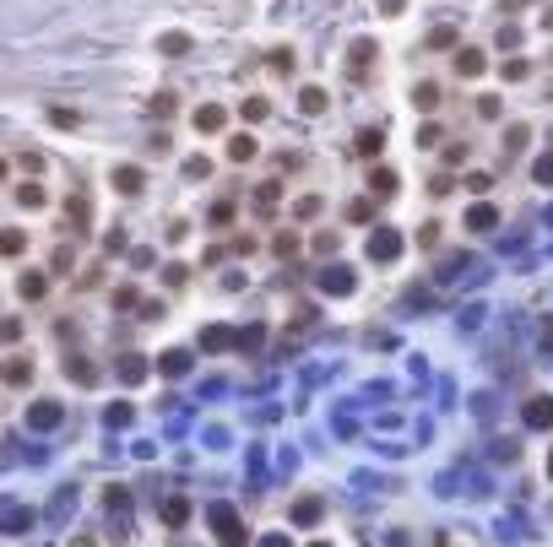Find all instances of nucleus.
<instances>
[{
    "label": "nucleus",
    "instance_id": "obj_14",
    "mask_svg": "<svg viewBox=\"0 0 553 547\" xmlns=\"http://www.w3.org/2000/svg\"><path fill=\"white\" fill-rule=\"evenodd\" d=\"M456 71L461 76H483V55L477 49H456Z\"/></svg>",
    "mask_w": 553,
    "mask_h": 547
},
{
    "label": "nucleus",
    "instance_id": "obj_24",
    "mask_svg": "<svg viewBox=\"0 0 553 547\" xmlns=\"http://www.w3.org/2000/svg\"><path fill=\"white\" fill-rule=\"evenodd\" d=\"M184 515H190V504H184V499H168V509H163V520H168V526H179Z\"/></svg>",
    "mask_w": 553,
    "mask_h": 547
},
{
    "label": "nucleus",
    "instance_id": "obj_34",
    "mask_svg": "<svg viewBox=\"0 0 553 547\" xmlns=\"http://www.w3.org/2000/svg\"><path fill=\"white\" fill-rule=\"evenodd\" d=\"M114 304H120V309H136L142 298H136V287H114Z\"/></svg>",
    "mask_w": 553,
    "mask_h": 547
},
{
    "label": "nucleus",
    "instance_id": "obj_44",
    "mask_svg": "<svg viewBox=\"0 0 553 547\" xmlns=\"http://www.w3.org/2000/svg\"><path fill=\"white\" fill-rule=\"evenodd\" d=\"M542 342H548V347H553V320H548V325H542Z\"/></svg>",
    "mask_w": 553,
    "mask_h": 547
},
{
    "label": "nucleus",
    "instance_id": "obj_11",
    "mask_svg": "<svg viewBox=\"0 0 553 547\" xmlns=\"http://www.w3.org/2000/svg\"><path fill=\"white\" fill-rule=\"evenodd\" d=\"M223 125H228L223 109H212V103H206V109H196V130H201V136H206V130H223Z\"/></svg>",
    "mask_w": 553,
    "mask_h": 547
},
{
    "label": "nucleus",
    "instance_id": "obj_46",
    "mask_svg": "<svg viewBox=\"0 0 553 547\" xmlns=\"http://www.w3.org/2000/svg\"><path fill=\"white\" fill-rule=\"evenodd\" d=\"M548 477H553V455H548Z\"/></svg>",
    "mask_w": 553,
    "mask_h": 547
},
{
    "label": "nucleus",
    "instance_id": "obj_1",
    "mask_svg": "<svg viewBox=\"0 0 553 547\" xmlns=\"http://www.w3.org/2000/svg\"><path fill=\"white\" fill-rule=\"evenodd\" d=\"M396 255H402L396 228H374V233H369V261H396Z\"/></svg>",
    "mask_w": 553,
    "mask_h": 547
},
{
    "label": "nucleus",
    "instance_id": "obj_17",
    "mask_svg": "<svg viewBox=\"0 0 553 547\" xmlns=\"http://www.w3.org/2000/svg\"><path fill=\"white\" fill-rule=\"evenodd\" d=\"M266 109H271L266 98H245V103H239V120H245V125H255V120H266Z\"/></svg>",
    "mask_w": 553,
    "mask_h": 547
},
{
    "label": "nucleus",
    "instance_id": "obj_31",
    "mask_svg": "<svg viewBox=\"0 0 553 547\" xmlns=\"http://www.w3.org/2000/svg\"><path fill=\"white\" fill-rule=\"evenodd\" d=\"M271 71H282V76H287V71H293V49H271Z\"/></svg>",
    "mask_w": 553,
    "mask_h": 547
},
{
    "label": "nucleus",
    "instance_id": "obj_33",
    "mask_svg": "<svg viewBox=\"0 0 553 547\" xmlns=\"http://www.w3.org/2000/svg\"><path fill=\"white\" fill-rule=\"evenodd\" d=\"M429 43H434V49H451V43H456V27H434Z\"/></svg>",
    "mask_w": 553,
    "mask_h": 547
},
{
    "label": "nucleus",
    "instance_id": "obj_9",
    "mask_svg": "<svg viewBox=\"0 0 553 547\" xmlns=\"http://www.w3.org/2000/svg\"><path fill=\"white\" fill-rule=\"evenodd\" d=\"M369 195H380V201L396 195V174H390V168H374V174H369Z\"/></svg>",
    "mask_w": 553,
    "mask_h": 547
},
{
    "label": "nucleus",
    "instance_id": "obj_29",
    "mask_svg": "<svg viewBox=\"0 0 553 547\" xmlns=\"http://www.w3.org/2000/svg\"><path fill=\"white\" fill-rule=\"evenodd\" d=\"M206 217H212V223H217V228H223V223H233V201H217V206H212V212H206Z\"/></svg>",
    "mask_w": 553,
    "mask_h": 547
},
{
    "label": "nucleus",
    "instance_id": "obj_47",
    "mask_svg": "<svg viewBox=\"0 0 553 547\" xmlns=\"http://www.w3.org/2000/svg\"><path fill=\"white\" fill-rule=\"evenodd\" d=\"M0 179H6V162H0Z\"/></svg>",
    "mask_w": 553,
    "mask_h": 547
},
{
    "label": "nucleus",
    "instance_id": "obj_49",
    "mask_svg": "<svg viewBox=\"0 0 553 547\" xmlns=\"http://www.w3.org/2000/svg\"><path fill=\"white\" fill-rule=\"evenodd\" d=\"M315 547H326V542H315Z\"/></svg>",
    "mask_w": 553,
    "mask_h": 547
},
{
    "label": "nucleus",
    "instance_id": "obj_15",
    "mask_svg": "<svg viewBox=\"0 0 553 547\" xmlns=\"http://www.w3.org/2000/svg\"><path fill=\"white\" fill-rule=\"evenodd\" d=\"M17 293H22V298H43V293H49V282H43V271H27V277L17 282Z\"/></svg>",
    "mask_w": 553,
    "mask_h": 547
},
{
    "label": "nucleus",
    "instance_id": "obj_3",
    "mask_svg": "<svg viewBox=\"0 0 553 547\" xmlns=\"http://www.w3.org/2000/svg\"><path fill=\"white\" fill-rule=\"evenodd\" d=\"M212 520H217V526H223V542L228 547H245L250 536H245V526H239V520H233V509H223V504H212Z\"/></svg>",
    "mask_w": 553,
    "mask_h": 547
},
{
    "label": "nucleus",
    "instance_id": "obj_45",
    "mask_svg": "<svg viewBox=\"0 0 553 547\" xmlns=\"http://www.w3.org/2000/svg\"><path fill=\"white\" fill-rule=\"evenodd\" d=\"M261 547H287V542H282V536H266V542H261Z\"/></svg>",
    "mask_w": 553,
    "mask_h": 547
},
{
    "label": "nucleus",
    "instance_id": "obj_40",
    "mask_svg": "<svg viewBox=\"0 0 553 547\" xmlns=\"http://www.w3.org/2000/svg\"><path fill=\"white\" fill-rule=\"evenodd\" d=\"M22 336V320H0V342H17Z\"/></svg>",
    "mask_w": 553,
    "mask_h": 547
},
{
    "label": "nucleus",
    "instance_id": "obj_16",
    "mask_svg": "<svg viewBox=\"0 0 553 547\" xmlns=\"http://www.w3.org/2000/svg\"><path fill=\"white\" fill-rule=\"evenodd\" d=\"M293 520H299V526H315V520H320V499H299V504H293Z\"/></svg>",
    "mask_w": 553,
    "mask_h": 547
},
{
    "label": "nucleus",
    "instance_id": "obj_12",
    "mask_svg": "<svg viewBox=\"0 0 553 547\" xmlns=\"http://www.w3.org/2000/svg\"><path fill=\"white\" fill-rule=\"evenodd\" d=\"M255 152H261V141H255V136H233V141H228V158H233V162H250Z\"/></svg>",
    "mask_w": 553,
    "mask_h": 547
},
{
    "label": "nucleus",
    "instance_id": "obj_7",
    "mask_svg": "<svg viewBox=\"0 0 553 547\" xmlns=\"http://www.w3.org/2000/svg\"><path fill=\"white\" fill-rule=\"evenodd\" d=\"M27 423H33V428H55V423H60V406H55V401H33V406H27Z\"/></svg>",
    "mask_w": 553,
    "mask_h": 547
},
{
    "label": "nucleus",
    "instance_id": "obj_5",
    "mask_svg": "<svg viewBox=\"0 0 553 547\" xmlns=\"http://www.w3.org/2000/svg\"><path fill=\"white\" fill-rule=\"evenodd\" d=\"M526 428H553V396H532L526 401Z\"/></svg>",
    "mask_w": 553,
    "mask_h": 547
},
{
    "label": "nucleus",
    "instance_id": "obj_20",
    "mask_svg": "<svg viewBox=\"0 0 553 547\" xmlns=\"http://www.w3.org/2000/svg\"><path fill=\"white\" fill-rule=\"evenodd\" d=\"M49 125H60V130H76V125H82V114H76V109H49Z\"/></svg>",
    "mask_w": 553,
    "mask_h": 547
},
{
    "label": "nucleus",
    "instance_id": "obj_48",
    "mask_svg": "<svg viewBox=\"0 0 553 547\" xmlns=\"http://www.w3.org/2000/svg\"><path fill=\"white\" fill-rule=\"evenodd\" d=\"M510 6H526V0H510Z\"/></svg>",
    "mask_w": 553,
    "mask_h": 547
},
{
    "label": "nucleus",
    "instance_id": "obj_23",
    "mask_svg": "<svg viewBox=\"0 0 553 547\" xmlns=\"http://www.w3.org/2000/svg\"><path fill=\"white\" fill-rule=\"evenodd\" d=\"M17 201H22V206H33V212H39V206H43V190H39V184H22V190H17Z\"/></svg>",
    "mask_w": 553,
    "mask_h": 547
},
{
    "label": "nucleus",
    "instance_id": "obj_13",
    "mask_svg": "<svg viewBox=\"0 0 553 547\" xmlns=\"http://www.w3.org/2000/svg\"><path fill=\"white\" fill-rule=\"evenodd\" d=\"M22 249H27V233H17V228H6V233H0V255H6V261H17Z\"/></svg>",
    "mask_w": 553,
    "mask_h": 547
},
{
    "label": "nucleus",
    "instance_id": "obj_28",
    "mask_svg": "<svg viewBox=\"0 0 553 547\" xmlns=\"http://www.w3.org/2000/svg\"><path fill=\"white\" fill-rule=\"evenodd\" d=\"M206 174H212V162H206V158H190V162H184V179H206Z\"/></svg>",
    "mask_w": 553,
    "mask_h": 547
},
{
    "label": "nucleus",
    "instance_id": "obj_30",
    "mask_svg": "<svg viewBox=\"0 0 553 547\" xmlns=\"http://www.w3.org/2000/svg\"><path fill=\"white\" fill-rule=\"evenodd\" d=\"M120 374H125V380H130V385H136V380H142L146 368H142V358H120Z\"/></svg>",
    "mask_w": 553,
    "mask_h": 547
},
{
    "label": "nucleus",
    "instance_id": "obj_39",
    "mask_svg": "<svg viewBox=\"0 0 553 547\" xmlns=\"http://www.w3.org/2000/svg\"><path fill=\"white\" fill-rule=\"evenodd\" d=\"M71 261H76V249L65 244V249H55V271H71Z\"/></svg>",
    "mask_w": 553,
    "mask_h": 547
},
{
    "label": "nucleus",
    "instance_id": "obj_6",
    "mask_svg": "<svg viewBox=\"0 0 553 547\" xmlns=\"http://www.w3.org/2000/svg\"><path fill=\"white\" fill-rule=\"evenodd\" d=\"M158 368H163L168 380H179V374H190V352H184V347H168L163 358H158Z\"/></svg>",
    "mask_w": 553,
    "mask_h": 547
},
{
    "label": "nucleus",
    "instance_id": "obj_36",
    "mask_svg": "<svg viewBox=\"0 0 553 547\" xmlns=\"http://www.w3.org/2000/svg\"><path fill=\"white\" fill-rule=\"evenodd\" d=\"M277 195H282V184H277V179L261 184V206H277Z\"/></svg>",
    "mask_w": 553,
    "mask_h": 547
},
{
    "label": "nucleus",
    "instance_id": "obj_37",
    "mask_svg": "<svg viewBox=\"0 0 553 547\" xmlns=\"http://www.w3.org/2000/svg\"><path fill=\"white\" fill-rule=\"evenodd\" d=\"M163 49H168V55H184V49H190V39H184V33H168Z\"/></svg>",
    "mask_w": 553,
    "mask_h": 547
},
{
    "label": "nucleus",
    "instance_id": "obj_42",
    "mask_svg": "<svg viewBox=\"0 0 553 547\" xmlns=\"http://www.w3.org/2000/svg\"><path fill=\"white\" fill-rule=\"evenodd\" d=\"M477 114H483V120H499V98H477Z\"/></svg>",
    "mask_w": 553,
    "mask_h": 547
},
{
    "label": "nucleus",
    "instance_id": "obj_22",
    "mask_svg": "<svg viewBox=\"0 0 553 547\" xmlns=\"http://www.w3.org/2000/svg\"><path fill=\"white\" fill-rule=\"evenodd\" d=\"M380 146H385V136H380V130H364V136H358V152H364V158H374Z\"/></svg>",
    "mask_w": 553,
    "mask_h": 547
},
{
    "label": "nucleus",
    "instance_id": "obj_10",
    "mask_svg": "<svg viewBox=\"0 0 553 547\" xmlns=\"http://www.w3.org/2000/svg\"><path fill=\"white\" fill-rule=\"evenodd\" d=\"M412 103H418L423 114H434V109H439V87H434V81H418V87H412Z\"/></svg>",
    "mask_w": 553,
    "mask_h": 547
},
{
    "label": "nucleus",
    "instance_id": "obj_8",
    "mask_svg": "<svg viewBox=\"0 0 553 547\" xmlns=\"http://www.w3.org/2000/svg\"><path fill=\"white\" fill-rule=\"evenodd\" d=\"M467 228H472V233H489V228H499V212H493L489 201L472 206V212H467Z\"/></svg>",
    "mask_w": 553,
    "mask_h": 547
},
{
    "label": "nucleus",
    "instance_id": "obj_26",
    "mask_svg": "<svg viewBox=\"0 0 553 547\" xmlns=\"http://www.w3.org/2000/svg\"><path fill=\"white\" fill-rule=\"evenodd\" d=\"M418 244H423V249H439V223H423V228H418Z\"/></svg>",
    "mask_w": 553,
    "mask_h": 547
},
{
    "label": "nucleus",
    "instance_id": "obj_35",
    "mask_svg": "<svg viewBox=\"0 0 553 547\" xmlns=\"http://www.w3.org/2000/svg\"><path fill=\"white\" fill-rule=\"evenodd\" d=\"M277 255H282V261H287V255H299V233H282V239H277Z\"/></svg>",
    "mask_w": 553,
    "mask_h": 547
},
{
    "label": "nucleus",
    "instance_id": "obj_41",
    "mask_svg": "<svg viewBox=\"0 0 553 547\" xmlns=\"http://www.w3.org/2000/svg\"><path fill=\"white\" fill-rule=\"evenodd\" d=\"M27 374H33L27 363H11V368H6V380H11V385H27Z\"/></svg>",
    "mask_w": 553,
    "mask_h": 547
},
{
    "label": "nucleus",
    "instance_id": "obj_27",
    "mask_svg": "<svg viewBox=\"0 0 553 547\" xmlns=\"http://www.w3.org/2000/svg\"><path fill=\"white\" fill-rule=\"evenodd\" d=\"M532 179H537V184H553V152H548V158H537Z\"/></svg>",
    "mask_w": 553,
    "mask_h": 547
},
{
    "label": "nucleus",
    "instance_id": "obj_32",
    "mask_svg": "<svg viewBox=\"0 0 553 547\" xmlns=\"http://www.w3.org/2000/svg\"><path fill=\"white\" fill-rule=\"evenodd\" d=\"M146 109H152V114H163V120H168V114H174V92H158V98L146 103Z\"/></svg>",
    "mask_w": 553,
    "mask_h": 547
},
{
    "label": "nucleus",
    "instance_id": "obj_19",
    "mask_svg": "<svg viewBox=\"0 0 553 547\" xmlns=\"http://www.w3.org/2000/svg\"><path fill=\"white\" fill-rule=\"evenodd\" d=\"M228 342H233V331H223V325H212V331H201V347H212V352H223Z\"/></svg>",
    "mask_w": 553,
    "mask_h": 547
},
{
    "label": "nucleus",
    "instance_id": "obj_4",
    "mask_svg": "<svg viewBox=\"0 0 553 547\" xmlns=\"http://www.w3.org/2000/svg\"><path fill=\"white\" fill-rule=\"evenodd\" d=\"M142 184H146V174L136 168V162H125V168H114V190H120V195H142Z\"/></svg>",
    "mask_w": 553,
    "mask_h": 547
},
{
    "label": "nucleus",
    "instance_id": "obj_43",
    "mask_svg": "<svg viewBox=\"0 0 553 547\" xmlns=\"http://www.w3.org/2000/svg\"><path fill=\"white\" fill-rule=\"evenodd\" d=\"M293 212H299V217H315V212H320V195H304V201L293 206Z\"/></svg>",
    "mask_w": 553,
    "mask_h": 547
},
{
    "label": "nucleus",
    "instance_id": "obj_25",
    "mask_svg": "<svg viewBox=\"0 0 553 547\" xmlns=\"http://www.w3.org/2000/svg\"><path fill=\"white\" fill-rule=\"evenodd\" d=\"M374 60V39H358L353 43V65H369Z\"/></svg>",
    "mask_w": 553,
    "mask_h": 547
},
{
    "label": "nucleus",
    "instance_id": "obj_38",
    "mask_svg": "<svg viewBox=\"0 0 553 547\" xmlns=\"http://www.w3.org/2000/svg\"><path fill=\"white\" fill-rule=\"evenodd\" d=\"M499 71H505V81H521V76H526V60H505Z\"/></svg>",
    "mask_w": 553,
    "mask_h": 547
},
{
    "label": "nucleus",
    "instance_id": "obj_21",
    "mask_svg": "<svg viewBox=\"0 0 553 547\" xmlns=\"http://www.w3.org/2000/svg\"><path fill=\"white\" fill-rule=\"evenodd\" d=\"M65 374H71L76 385H93V380H98V374H93V368H87L82 358H71V363H65Z\"/></svg>",
    "mask_w": 553,
    "mask_h": 547
},
{
    "label": "nucleus",
    "instance_id": "obj_18",
    "mask_svg": "<svg viewBox=\"0 0 553 547\" xmlns=\"http://www.w3.org/2000/svg\"><path fill=\"white\" fill-rule=\"evenodd\" d=\"M299 109H304V114H320V109H326V92H320V87H304V92H299Z\"/></svg>",
    "mask_w": 553,
    "mask_h": 547
},
{
    "label": "nucleus",
    "instance_id": "obj_2",
    "mask_svg": "<svg viewBox=\"0 0 553 547\" xmlns=\"http://www.w3.org/2000/svg\"><path fill=\"white\" fill-rule=\"evenodd\" d=\"M353 265H326V271H320V293H336V298H348L353 293Z\"/></svg>",
    "mask_w": 553,
    "mask_h": 547
}]
</instances>
